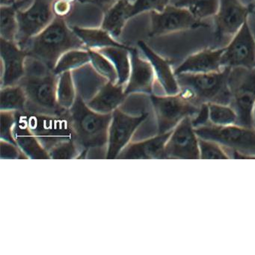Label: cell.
<instances>
[{
	"label": "cell",
	"mask_w": 255,
	"mask_h": 255,
	"mask_svg": "<svg viewBox=\"0 0 255 255\" xmlns=\"http://www.w3.org/2000/svg\"><path fill=\"white\" fill-rule=\"evenodd\" d=\"M89 63H90V55L88 49H73L59 58L53 71L56 75L59 76L66 71L78 69Z\"/></svg>",
	"instance_id": "d4e9b609"
},
{
	"label": "cell",
	"mask_w": 255,
	"mask_h": 255,
	"mask_svg": "<svg viewBox=\"0 0 255 255\" xmlns=\"http://www.w3.org/2000/svg\"><path fill=\"white\" fill-rule=\"evenodd\" d=\"M66 117L72 138L81 150L80 159H86L89 153H93L101 154L103 159H106L112 114L94 111L77 95L72 107L67 110Z\"/></svg>",
	"instance_id": "6da1fadb"
},
{
	"label": "cell",
	"mask_w": 255,
	"mask_h": 255,
	"mask_svg": "<svg viewBox=\"0 0 255 255\" xmlns=\"http://www.w3.org/2000/svg\"><path fill=\"white\" fill-rule=\"evenodd\" d=\"M252 14H253L255 16V10H254V11H253V12H252Z\"/></svg>",
	"instance_id": "7bdbcfd3"
},
{
	"label": "cell",
	"mask_w": 255,
	"mask_h": 255,
	"mask_svg": "<svg viewBox=\"0 0 255 255\" xmlns=\"http://www.w3.org/2000/svg\"></svg>",
	"instance_id": "f6af8a7d"
},
{
	"label": "cell",
	"mask_w": 255,
	"mask_h": 255,
	"mask_svg": "<svg viewBox=\"0 0 255 255\" xmlns=\"http://www.w3.org/2000/svg\"><path fill=\"white\" fill-rule=\"evenodd\" d=\"M86 48L65 18L55 17L39 34L29 40L25 47L29 56L39 61L53 71L59 58L68 50Z\"/></svg>",
	"instance_id": "7a4b0ae2"
},
{
	"label": "cell",
	"mask_w": 255,
	"mask_h": 255,
	"mask_svg": "<svg viewBox=\"0 0 255 255\" xmlns=\"http://www.w3.org/2000/svg\"><path fill=\"white\" fill-rule=\"evenodd\" d=\"M255 6V4L244 5L240 0H219V8L213 16L216 39L235 35L248 21Z\"/></svg>",
	"instance_id": "4fadbf2b"
},
{
	"label": "cell",
	"mask_w": 255,
	"mask_h": 255,
	"mask_svg": "<svg viewBox=\"0 0 255 255\" xmlns=\"http://www.w3.org/2000/svg\"><path fill=\"white\" fill-rule=\"evenodd\" d=\"M26 95L20 85L1 88L0 110L24 113Z\"/></svg>",
	"instance_id": "484cf974"
},
{
	"label": "cell",
	"mask_w": 255,
	"mask_h": 255,
	"mask_svg": "<svg viewBox=\"0 0 255 255\" xmlns=\"http://www.w3.org/2000/svg\"><path fill=\"white\" fill-rule=\"evenodd\" d=\"M0 53L2 65L1 88L18 85L26 75L25 62L29 54L17 43L2 38L0 43Z\"/></svg>",
	"instance_id": "9a60e30c"
},
{
	"label": "cell",
	"mask_w": 255,
	"mask_h": 255,
	"mask_svg": "<svg viewBox=\"0 0 255 255\" xmlns=\"http://www.w3.org/2000/svg\"><path fill=\"white\" fill-rule=\"evenodd\" d=\"M224 48H205L188 56L175 70L176 76L182 74H205L222 71Z\"/></svg>",
	"instance_id": "e0dca14e"
},
{
	"label": "cell",
	"mask_w": 255,
	"mask_h": 255,
	"mask_svg": "<svg viewBox=\"0 0 255 255\" xmlns=\"http://www.w3.org/2000/svg\"><path fill=\"white\" fill-rule=\"evenodd\" d=\"M127 97L125 86L106 81L93 97L86 101V104L97 113L112 114L115 110L121 108Z\"/></svg>",
	"instance_id": "ffe728a7"
},
{
	"label": "cell",
	"mask_w": 255,
	"mask_h": 255,
	"mask_svg": "<svg viewBox=\"0 0 255 255\" xmlns=\"http://www.w3.org/2000/svg\"><path fill=\"white\" fill-rule=\"evenodd\" d=\"M17 9L14 4L1 5V20H0V35L6 41L16 42L18 33Z\"/></svg>",
	"instance_id": "83f0119b"
},
{
	"label": "cell",
	"mask_w": 255,
	"mask_h": 255,
	"mask_svg": "<svg viewBox=\"0 0 255 255\" xmlns=\"http://www.w3.org/2000/svg\"><path fill=\"white\" fill-rule=\"evenodd\" d=\"M171 132L155 134L141 141H131L122 150L118 159H165V145Z\"/></svg>",
	"instance_id": "ac0fdd59"
},
{
	"label": "cell",
	"mask_w": 255,
	"mask_h": 255,
	"mask_svg": "<svg viewBox=\"0 0 255 255\" xmlns=\"http://www.w3.org/2000/svg\"><path fill=\"white\" fill-rule=\"evenodd\" d=\"M198 137L219 143L231 153L255 158V129L240 125H207L195 128Z\"/></svg>",
	"instance_id": "8992f818"
},
{
	"label": "cell",
	"mask_w": 255,
	"mask_h": 255,
	"mask_svg": "<svg viewBox=\"0 0 255 255\" xmlns=\"http://www.w3.org/2000/svg\"><path fill=\"white\" fill-rule=\"evenodd\" d=\"M165 159H200L199 137L190 117L171 130L165 145Z\"/></svg>",
	"instance_id": "5bb4252c"
},
{
	"label": "cell",
	"mask_w": 255,
	"mask_h": 255,
	"mask_svg": "<svg viewBox=\"0 0 255 255\" xmlns=\"http://www.w3.org/2000/svg\"><path fill=\"white\" fill-rule=\"evenodd\" d=\"M230 68H225L218 72L177 75L180 92L198 106L210 103L230 105Z\"/></svg>",
	"instance_id": "3957f363"
},
{
	"label": "cell",
	"mask_w": 255,
	"mask_h": 255,
	"mask_svg": "<svg viewBox=\"0 0 255 255\" xmlns=\"http://www.w3.org/2000/svg\"><path fill=\"white\" fill-rule=\"evenodd\" d=\"M174 5L186 8L196 18L203 20L216 14L219 0H177Z\"/></svg>",
	"instance_id": "f1b7e54d"
},
{
	"label": "cell",
	"mask_w": 255,
	"mask_h": 255,
	"mask_svg": "<svg viewBox=\"0 0 255 255\" xmlns=\"http://www.w3.org/2000/svg\"><path fill=\"white\" fill-rule=\"evenodd\" d=\"M157 134L172 130L186 118H193L201 106L186 98L181 92L176 95H149Z\"/></svg>",
	"instance_id": "5b68a950"
},
{
	"label": "cell",
	"mask_w": 255,
	"mask_h": 255,
	"mask_svg": "<svg viewBox=\"0 0 255 255\" xmlns=\"http://www.w3.org/2000/svg\"><path fill=\"white\" fill-rule=\"evenodd\" d=\"M252 124H253L254 129H255V104L253 109V113H252Z\"/></svg>",
	"instance_id": "ab89813d"
},
{
	"label": "cell",
	"mask_w": 255,
	"mask_h": 255,
	"mask_svg": "<svg viewBox=\"0 0 255 255\" xmlns=\"http://www.w3.org/2000/svg\"><path fill=\"white\" fill-rule=\"evenodd\" d=\"M58 76L50 69L42 73L26 72L19 85L26 95L25 113L61 116L67 110L61 108L57 100Z\"/></svg>",
	"instance_id": "277c9868"
},
{
	"label": "cell",
	"mask_w": 255,
	"mask_h": 255,
	"mask_svg": "<svg viewBox=\"0 0 255 255\" xmlns=\"http://www.w3.org/2000/svg\"><path fill=\"white\" fill-rule=\"evenodd\" d=\"M0 147H1V158L2 159H28L27 156L25 155V153L22 151L21 149L17 144L1 139Z\"/></svg>",
	"instance_id": "d590c367"
},
{
	"label": "cell",
	"mask_w": 255,
	"mask_h": 255,
	"mask_svg": "<svg viewBox=\"0 0 255 255\" xmlns=\"http://www.w3.org/2000/svg\"><path fill=\"white\" fill-rule=\"evenodd\" d=\"M223 68L255 69V37L246 21L225 47L222 57Z\"/></svg>",
	"instance_id": "7c38bea8"
},
{
	"label": "cell",
	"mask_w": 255,
	"mask_h": 255,
	"mask_svg": "<svg viewBox=\"0 0 255 255\" xmlns=\"http://www.w3.org/2000/svg\"><path fill=\"white\" fill-rule=\"evenodd\" d=\"M254 4H255V3H254Z\"/></svg>",
	"instance_id": "ee69618b"
},
{
	"label": "cell",
	"mask_w": 255,
	"mask_h": 255,
	"mask_svg": "<svg viewBox=\"0 0 255 255\" xmlns=\"http://www.w3.org/2000/svg\"><path fill=\"white\" fill-rule=\"evenodd\" d=\"M170 0H135L131 3L130 18L146 11L161 12L168 5Z\"/></svg>",
	"instance_id": "836d02e7"
},
{
	"label": "cell",
	"mask_w": 255,
	"mask_h": 255,
	"mask_svg": "<svg viewBox=\"0 0 255 255\" xmlns=\"http://www.w3.org/2000/svg\"><path fill=\"white\" fill-rule=\"evenodd\" d=\"M200 159H227L231 158V152L211 140L199 138Z\"/></svg>",
	"instance_id": "1f68e13d"
},
{
	"label": "cell",
	"mask_w": 255,
	"mask_h": 255,
	"mask_svg": "<svg viewBox=\"0 0 255 255\" xmlns=\"http://www.w3.org/2000/svg\"><path fill=\"white\" fill-rule=\"evenodd\" d=\"M79 38L81 40L86 49L100 50L106 47H129L116 41L105 29L83 28L78 26L72 27Z\"/></svg>",
	"instance_id": "603a6c76"
},
{
	"label": "cell",
	"mask_w": 255,
	"mask_h": 255,
	"mask_svg": "<svg viewBox=\"0 0 255 255\" xmlns=\"http://www.w3.org/2000/svg\"><path fill=\"white\" fill-rule=\"evenodd\" d=\"M79 1H80V2H82V3H85V2H91L92 0H79Z\"/></svg>",
	"instance_id": "b9f144b4"
},
{
	"label": "cell",
	"mask_w": 255,
	"mask_h": 255,
	"mask_svg": "<svg viewBox=\"0 0 255 255\" xmlns=\"http://www.w3.org/2000/svg\"><path fill=\"white\" fill-rule=\"evenodd\" d=\"M207 104L210 121L209 125L216 126L238 125L237 113L231 105L218 103H210Z\"/></svg>",
	"instance_id": "f546056e"
},
{
	"label": "cell",
	"mask_w": 255,
	"mask_h": 255,
	"mask_svg": "<svg viewBox=\"0 0 255 255\" xmlns=\"http://www.w3.org/2000/svg\"><path fill=\"white\" fill-rule=\"evenodd\" d=\"M53 0H33L30 6L17 10L18 33L16 43L24 49L29 40L44 30L54 19Z\"/></svg>",
	"instance_id": "8fae6325"
},
{
	"label": "cell",
	"mask_w": 255,
	"mask_h": 255,
	"mask_svg": "<svg viewBox=\"0 0 255 255\" xmlns=\"http://www.w3.org/2000/svg\"><path fill=\"white\" fill-rule=\"evenodd\" d=\"M16 119H17L16 112H0V130H1L0 135H1V139L17 144L14 137Z\"/></svg>",
	"instance_id": "e575fe53"
},
{
	"label": "cell",
	"mask_w": 255,
	"mask_h": 255,
	"mask_svg": "<svg viewBox=\"0 0 255 255\" xmlns=\"http://www.w3.org/2000/svg\"><path fill=\"white\" fill-rule=\"evenodd\" d=\"M148 116L149 113L133 116L125 113L121 108L115 110L112 113L106 159H118L122 150L132 141L134 133Z\"/></svg>",
	"instance_id": "30bf717a"
},
{
	"label": "cell",
	"mask_w": 255,
	"mask_h": 255,
	"mask_svg": "<svg viewBox=\"0 0 255 255\" xmlns=\"http://www.w3.org/2000/svg\"><path fill=\"white\" fill-rule=\"evenodd\" d=\"M57 100L61 108L69 110L75 102L77 89L73 79L72 71H66L58 76Z\"/></svg>",
	"instance_id": "4316f807"
},
{
	"label": "cell",
	"mask_w": 255,
	"mask_h": 255,
	"mask_svg": "<svg viewBox=\"0 0 255 255\" xmlns=\"http://www.w3.org/2000/svg\"><path fill=\"white\" fill-rule=\"evenodd\" d=\"M138 46L151 65L155 77L163 89L165 95L180 93V86L171 62L153 51L144 41H138Z\"/></svg>",
	"instance_id": "d6986e66"
},
{
	"label": "cell",
	"mask_w": 255,
	"mask_h": 255,
	"mask_svg": "<svg viewBox=\"0 0 255 255\" xmlns=\"http://www.w3.org/2000/svg\"><path fill=\"white\" fill-rule=\"evenodd\" d=\"M16 0H1V5H10L14 4Z\"/></svg>",
	"instance_id": "f35d334b"
},
{
	"label": "cell",
	"mask_w": 255,
	"mask_h": 255,
	"mask_svg": "<svg viewBox=\"0 0 255 255\" xmlns=\"http://www.w3.org/2000/svg\"><path fill=\"white\" fill-rule=\"evenodd\" d=\"M88 50L90 55V64L95 71L107 81L117 83V73L113 63L98 50Z\"/></svg>",
	"instance_id": "4dcf8cb0"
},
{
	"label": "cell",
	"mask_w": 255,
	"mask_h": 255,
	"mask_svg": "<svg viewBox=\"0 0 255 255\" xmlns=\"http://www.w3.org/2000/svg\"><path fill=\"white\" fill-rule=\"evenodd\" d=\"M16 117L17 119L14 129V140L28 159H50L48 152L41 145L38 138L28 127L23 113L16 112Z\"/></svg>",
	"instance_id": "44dd1931"
},
{
	"label": "cell",
	"mask_w": 255,
	"mask_h": 255,
	"mask_svg": "<svg viewBox=\"0 0 255 255\" xmlns=\"http://www.w3.org/2000/svg\"><path fill=\"white\" fill-rule=\"evenodd\" d=\"M64 1H66V2H70V3L74 4L76 1H79V0H64Z\"/></svg>",
	"instance_id": "60d3db41"
},
{
	"label": "cell",
	"mask_w": 255,
	"mask_h": 255,
	"mask_svg": "<svg viewBox=\"0 0 255 255\" xmlns=\"http://www.w3.org/2000/svg\"><path fill=\"white\" fill-rule=\"evenodd\" d=\"M23 115L29 129L47 152L61 143L72 138L66 113L61 116L25 113Z\"/></svg>",
	"instance_id": "ba28073f"
},
{
	"label": "cell",
	"mask_w": 255,
	"mask_h": 255,
	"mask_svg": "<svg viewBox=\"0 0 255 255\" xmlns=\"http://www.w3.org/2000/svg\"><path fill=\"white\" fill-rule=\"evenodd\" d=\"M117 1H119V0H92L91 2L96 4L100 8H102L104 11H106L110 6H112L115 2H117Z\"/></svg>",
	"instance_id": "74e56055"
},
{
	"label": "cell",
	"mask_w": 255,
	"mask_h": 255,
	"mask_svg": "<svg viewBox=\"0 0 255 255\" xmlns=\"http://www.w3.org/2000/svg\"><path fill=\"white\" fill-rule=\"evenodd\" d=\"M231 103L238 117V125L253 128L255 104V69L232 68L228 79Z\"/></svg>",
	"instance_id": "52a82bcc"
},
{
	"label": "cell",
	"mask_w": 255,
	"mask_h": 255,
	"mask_svg": "<svg viewBox=\"0 0 255 255\" xmlns=\"http://www.w3.org/2000/svg\"><path fill=\"white\" fill-rule=\"evenodd\" d=\"M209 25L196 18L189 10L168 5L161 12H150V37L162 36L174 32L207 28Z\"/></svg>",
	"instance_id": "9c48e42d"
},
{
	"label": "cell",
	"mask_w": 255,
	"mask_h": 255,
	"mask_svg": "<svg viewBox=\"0 0 255 255\" xmlns=\"http://www.w3.org/2000/svg\"><path fill=\"white\" fill-rule=\"evenodd\" d=\"M131 3L129 0H119L106 10L101 28L113 38L120 36L125 23L130 18Z\"/></svg>",
	"instance_id": "7402d4cb"
},
{
	"label": "cell",
	"mask_w": 255,
	"mask_h": 255,
	"mask_svg": "<svg viewBox=\"0 0 255 255\" xmlns=\"http://www.w3.org/2000/svg\"><path fill=\"white\" fill-rule=\"evenodd\" d=\"M130 47H110L98 51L105 56L115 67L117 73V84L125 86L129 80L131 70Z\"/></svg>",
	"instance_id": "cb8c5ba5"
},
{
	"label": "cell",
	"mask_w": 255,
	"mask_h": 255,
	"mask_svg": "<svg viewBox=\"0 0 255 255\" xmlns=\"http://www.w3.org/2000/svg\"><path fill=\"white\" fill-rule=\"evenodd\" d=\"M50 159H80L81 150L73 138L61 143L48 152Z\"/></svg>",
	"instance_id": "d6a6232c"
},
{
	"label": "cell",
	"mask_w": 255,
	"mask_h": 255,
	"mask_svg": "<svg viewBox=\"0 0 255 255\" xmlns=\"http://www.w3.org/2000/svg\"><path fill=\"white\" fill-rule=\"evenodd\" d=\"M129 54L130 74L125 86V93L128 96L132 94L152 95L156 77L151 65L147 59L144 60L139 56L138 50L135 48L130 47Z\"/></svg>",
	"instance_id": "2e32d148"
},
{
	"label": "cell",
	"mask_w": 255,
	"mask_h": 255,
	"mask_svg": "<svg viewBox=\"0 0 255 255\" xmlns=\"http://www.w3.org/2000/svg\"><path fill=\"white\" fill-rule=\"evenodd\" d=\"M72 5L73 4L64 0H53L52 8L55 17L65 18L72 11Z\"/></svg>",
	"instance_id": "8d00e7d4"
}]
</instances>
